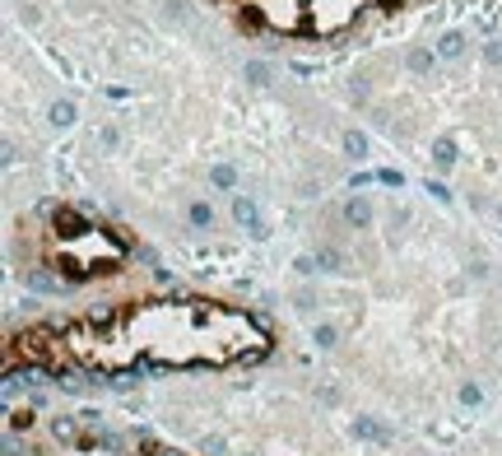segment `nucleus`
<instances>
[{
    "mask_svg": "<svg viewBox=\"0 0 502 456\" xmlns=\"http://www.w3.org/2000/svg\"><path fill=\"white\" fill-rule=\"evenodd\" d=\"M237 219L247 223V228H251V233H256V237L266 233V228H261V214H256V205H251V201H237Z\"/></svg>",
    "mask_w": 502,
    "mask_h": 456,
    "instance_id": "obj_3",
    "label": "nucleus"
},
{
    "mask_svg": "<svg viewBox=\"0 0 502 456\" xmlns=\"http://www.w3.org/2000/svg\"><path fill=\"white\" fill-rule=\"evenodd\" d=\"M51 223H56V228H51V233H56V261H61V270L75 275V280L98 275V270H116V261L125 256V247L107 228L79 219L75 210H56Z\"/></svg>",
    "mask_w": 502,
    "mask_h": 456,
    "instance_id": "obj_2",
    "label": "nucleus"
},
{
    "mask_svg": "<svg viewBox=\"0 0 502 456\" xmlns=\"http://www.w3.org/2000/svg\"><path fill=\"white\" fill-rule=\"evenodd\" d=\"M270 349V335L247 312L205 298H149L107 316L56 330L42 354L47 368L75 363L98 373L125 368H233Z\"/></svg>",
    "mask_w": 502,
    "mask_h": 456,
    "instance_id": "obj_1",
    "label": "nucleus"
},
{
    "mask_svg": "<svg viewBox=\"0 0 502 456\" xmlns=\"http://www.w3.org/2000/svg\"><path fill=\"white\" fill-rule=\"evenodd\" d=\"M345 214H349V223H367V205H363V201H349Z\"/></svg>",
    "mask_w": 502,
    "mask_h": 456,
    "instance_id": "obj_4",
    "label": "nucleus"
}]
</instances>
